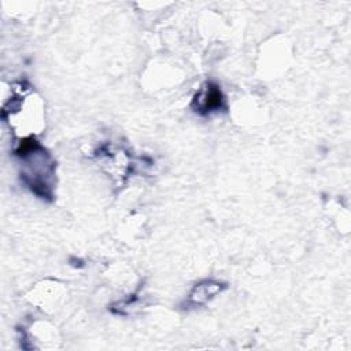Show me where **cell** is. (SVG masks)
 Masks as SVG:
<instances>
[{
  "instance_id": "1",
  "label": "cell",
  "mask_w": 351,
  "mask_h": 351,
  "mask_svg": "<svg viewBox=\"0 0 351 351\" xmlns=\"http://www.w3.org/2000/svg\"><path fill=\"white\" fill-rule=\"evenodd\" d=\"M15 154L23 163L21 177L27 188L43 199H51L53 160L49 154L32 137L21 141Z\"/></svg>"
},
{
  "instance_id": "2",
  "label": "cell",
  "mask_w": 351,
  "mask_h": 351,
  "mask_svg": "<svg viewBox=\"0 0 351 351\" xmlns=\"http://www.w3.org/2000/svg\"><path fill=\"white\" fill-rule=\"evenodd\" d=\"M192 106L196 112L202 115H207L223 108L225 97L218 85L213 82H206L195 95Z\"/></svg>"
},
{
  "instance_id": "3",
  "label": "cell",
  "mask_w": 351,
  "mask_h": 351,
  "mask_svg": "<svg viewBox=\"0 0 351 351\" xmlns=\"http://www.w3.org/2000/svg\"><path fill=\"white\" fill-rule=\"evenodd\" d=\"M225 288V285L215 282V281H204L197 284L191 295H189V303L192 304H203L213 296H215L218 292H221Z\"/></svg>"
}]
</instances>
